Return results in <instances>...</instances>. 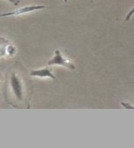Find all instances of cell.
<instances>
[{"instance_id":"cell-1","label":"cell","mask_w":134,"mask_h":148,"mask_svg":"<svg viewBox=\"0 0 134 148\" xmlns=\"http://www.w3.org/2000/svg\"><path fill=\"white\" fill-rule=\"evenodd\" d=\"M7 92L11 99L16 103H25L26 85L21 73L17 71H11L7 77Z\"/></svg>"},{"instance_id":"cell-2","label":"cell","mask_w":134,"mask_h":148,"mask_svg":"<svg viewBox=\"0 0 134 148\" xmlns=\"http://www.w3.org/2000/svg\"><path fill=\"white\" fill-rule=\"evenodd\" d=\"M47 64L48 65H61V66H64V67H67L71 70H73L75 69V66L74 64L68 59H66L61 53V51L59 50H56L55 51V55L54 57L50 59L48 62H47Z\"/></svg>"},{"instance_id":"cell-3","label":"cell","mask_w":134,"mask_h":148,"mask_svg":"<svg viewBox=\"0 0 134 148\" xmlns=\"http://www.w3.org/2000/svg\"><path fill=\"white\" fill-rule=\"evenodd\" d=\"M44 8H45L44 5H30V6H25V7L18 9V10H14L12 12H10L3 13L1 15V17L21 15V14H24V13H28V12H33V11H36V10H41V9H44Z\"/></svg>"},{"instance_id":"cell-4","label":"cell","mask_w":134,"mask_h":148,"mask_svg":"<svg viewBox=\"0 0 134 148\" xmlns=\"http://www.w3.org/2000/svg\"><path fill=\"white\" fill-rule=\"evenodd\" d=\"M31 77H38V78H51L52 79H55V75L52 74L51 69L49 67H45L43 69H38V70H32L30 72Z\"/></svg>"},{"instance_id":"cell-5","label":"cell","mask_w":134,"mask_h":148,"mask_svg":"<svg viewBox=\"0 0 134 148\" xmlns=\"http://www.w3.org/2000/svg\"><path fill=\"white\" fill-rule=\"evenodd\" d=\"M7 1H9L10 3H12L14 5H18L19 4V0H7Z\"/></svg>"},{"instance_id":"cell-6","label":"cell","mask_w":134,"mask_h":148,"mask_svg":"<svg viewBox=\"0 0 134 148\" xmlns=\"http://www.w3.org/2000/svg\"><path fill=\"white\" fill-rule=\"evenodd\" d=\"M133 8L131 10V12H130V13L128 14V17H126V18H125V21H128V20H130V18H131V15H132V13H133Z\"/></svg>"},{"instance_id":"cell-7","label":"cell","mask_w":134,"mask_h":148,"mask_svg":"<svg viewBox=\"0 0 134 148\" xmlns=\"http://www.w3.org/2000/svg\"><path fill=\"white\" fill-rule=\"evenodd\" d=\"M64 2L66 3V2H67V0H64Z\"/></svg>"}]
</instances>
